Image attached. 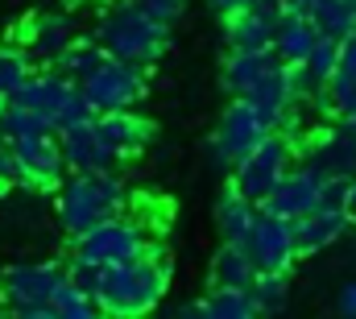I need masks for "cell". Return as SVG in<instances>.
I'll list each match as a JSON object with an SVG mask.
<instances>
[{"instance_id": "23", "label": "cell", "mask_w": 356, "mask_h": 319, "mask_svg": "<svg viewBox=\"0 0 356 319\" xmlns=\"http://www.w3.org/2000/svg\"><path fill=\"white\" fill-rule=\"evenodd\" d=\"M307 17L315 21V29H319L323 38L344 42V38L356 33V0H315Z\"/></svg>"}, {"instance_id": "27", "label": "cell", "mask_w": 356, "mask_h": 319, "mask_svg": "<svg viewBox=\"0 0 356 319\" xmlns=\"http://www.w3.org/2000/svg\"><path fill=\"white\" fill-rule=\"evenodd\" d=\"M33 133H54V129L33 108H21V104L4 100L0 104V141H17V137H33Z\"/></svg>"}, {"instance_id": "6", "label": "cell", "mask_w": 356, "mask_h": 319, "mask_svg": "<svg viewBox=\"0 0 356 319\" xmlns=\"http://www.w3.org/2000/svg\"><path fill=\"white\" fill-rule=\"evenodd\" d=\"M294 158H298V146L273 129L261 146H253L245 158L232 166V187L261 208L269 195H273V187L286 178V170L294 166Z\"/></svg>"}, {"instance_id": "28", "label": "cell", "mask_w": 356, "mask_h": 319, "mask_svg": "<svg viewBox=\"0 0 356 319\" xmlns=\"http://www.w3.org/2000/svg\"><path fill=\"white\" fill-rule=\"evenodd\" d=\"M95 316H99V303L67 274L54 290V319H95Z\"/></svg>"}, {"instance_id": "38", "label": "cell", "mask_w": 356, "mask_h": 319, "mask_svg": "<svg viewBox=\"0 0 356 319\" xmlns=\"http://www.w3.org/2000/svg\"><path fill=\"white\" fill-rule=\"evenodd\" d=\"M344 125H348V129H353V133H356V116H353V120H344Z\"/></svg>"}, {"instance_id": "16", "label": "cell", "mask_w": 356, "mask_h": 319, "mask_svg": "<svg viewBox=\"0 0 356 319\" xmlns=\"http://www.w3.org/2000/svg\"><path fill=\"white\" fill-rule=\"evenodd\" d=\"M95 125L104 133V141L112 146V154L120 162H133L145 154V146L154 141V120H145L137 108H120V112H95Z\"/></svg>"}, {"instance_id": "36", "label": "cell", "mask_w": 356, "mask_h": 319, "mask_svg": "<svg viewBox=\"0 0 356 319\" xmlns=\"http://www.w3.org/2000/svg\"><path fill=\"white\" fill-rule=\"evenodd\" d=\"M273 4H277V8H282V13H302V17H307V13H311V4H315V0H273Z\"/></svg>"}, {"instance_id": "34", "label": "cell", "mask_w": 356, "mask_h": 319, "mask_svg": "<svg viewBox=\"0 0 356 319\" xmlns=\"http://www.w3.org/2000/svg\"><path fill=\"white\" fill-rule=\"evenodd\" d=\"M220 17H232V13H245V8H261V4H273V0H207Z\"/></svg>"}, {"instance_id": "37", "label": "cell", "mask_w": 356, "mask_h": 319, "mask_svg": "<svg viewBox=\"0 0 356 319\" xmlns=\"http://www.w3.org/2000/svg\"><path fill=\"white\" fill-rule=\"evenodd\" d=\"M344 212H348V220L356 224V174L348 178V199H344Z\"/></svg>"}, {"instance_id": "3", "label": "cell", "mask_w": 356, "mask_h": 319, "mask_svg": "<svg viewBox=\"0 0 356 319\" xmlns=\"http://www.w3.org/2000/svg\"><path fill=\"white\" fill-rule=\"evenodd\" d=\"M129 203L133 195L116 170H71V178L58 182V224L71 237L129 212Z\"/></svg>"}, {"instance_id": "9", "label": "cell", "mask_w": 356, "mask_h": 319, "mask_svg": "<svg viewBox=\"0 0 356 319\" xmlns=\"http://www.w3.org/2000/svg\"><path fill=\"white\" fill-rule=\"evenodd\" d=\"M269 133H273V125H269L249 100L236 95V100L228 104V112L220 116L216 133H211V162L224 166V170H232L253 146H261Z\"/></svg>"}, {"instance_id": "19", "label": "cell", "mask_w": 356, "mask_h": 319, "mask_svg": "<svg viewBox=\"0 0 356 319\" xmlns=\"http://www.w3.org/2000/svg\"><path fill=\"white\" fill-rule=\"evenodd\" d=\"M315 42H319V29H315L311 17H302V13H282V17H277V29H273V54H277L286 67L302 63V59L311 54Z\"/></svg>"}, {"instance_id": "29", "label": "cell", "mask_w": 356, "mask_h": 319, "mask_svg": "<svg viewBox=\"0 0 356 319\" xmlns=\"http://www.w3.org/2000/svg\"><path fill=\"white\" fill-rule=\"evenodd\" d=\"M29 75H33L29 50L25 46H0V100H8Z\"/></svg>"}, {"instance_id": "10", "label": "cell", "mask_w": 356, "mask_h": 319, "mask_svg": "<svg viewBox=\"0 0 356 319\" xmlns=\"http://www.w3.org/2000/svg\"><path fill=\"white\" fill-rule=\"evenodd\" d=\"M245 253L253 257L257 270H290L298 261V244H294V220L269 212V208H257L249 233H245Z\"/></svg>"}, {"instance_id": "12", "label": "cell", "mask_w": 356, "mask_h": 319, "mask_svg": "<svg viewBox=\"0 0 356 319\" xmlns=\"http://www.w3.org/2000/svg\"><path fill=\"white\" fill-rule=\"evenodd\" d=\"M307 166H315L323 178H353L356 174V133L340 120L336 129H315L311 141L298 146Z\"/></svg>"}, {"instance_id": "8", "label": "cell", "mask_w": 356, "mask_h": 319, "mask_svg": "<svg viewBox=\"0 0 356 319\" xmlns=\"http://www.w3.org/2000/svg\"><path fill=\"white\" fill-rule=\"evenodd\" d=\"M154 237L145 228V220L120 212L104 224H95L88 233L75 237V261H91V265H116V261H129L137 257L141 249H149Z\"/></svg>"}, {"instance_id": "22", "label": "cell", "mask_w": 356, "mask_h": 319, "mask_svg": "<svg viewBox=\"0 0 356 319\" xmlns=\"http://www.w3.org/2000/svg\"><path fill=\"white\" fill-rule=\"evenodd\" d=\"M253 216H257V203H253V199H245L236 187H228V191L220 195V203H216V224H220V237L232 240V244H241V240H245L249 224H253Z\"/></svg>"}, {"instance_id": "33", "label": "cell", "mask_w": 356, "mask_h": 319, "mask_svg": "<svg viewBox=\"0 0 356 319\" xmlns=\"http://www.w3.org/2000/svg\"><path fill=\"white\" fill-rule=\"evenodd\" d=\"M17 182V158H13V146L0 141V191H8Z\"/></svg>"}, {"instance_id": "4", "label": "cell", "mask_w": 356, "mask_h": 319, "mask_svg": "<svg viewBox=\"0 0 356 319\" xmlns=\"http://www.w3.org/2000/svg\"><path fill=\"white\" fill-rule=\"evenodd\" d=\"M8 100L21 104V108H33L38 116H46V125H50L54 133L67 129V125H75V120H83V116H91L79 83L67 79V75L54 71V67H50V71H33Z\"/></svg>"}, {"instance_id": "39", "label": "cell", "mask_w": 356, "mask_h": 319, "mask_svg": "<svg viewBox=\"0 0 356 319\" xmlns=\"http://www.w3.org/2000/svg\"><path fill=\"white\" fill-rule=\"evenodd\" d=\"M0 104H4V100H0Z\"/></svg>"}, {"instance_id": "5", "label": "cell", "mask_w": 356, "mask_h": 319, "mask_svg": "<svg viewBox=\"0 0 356 319\" xmlns=\"http://www.w3.org/2000/svg\"><path fill=\"white\" fill-rule=\"evenodd\" d=\"M63 278H67V270L54 261L13 265L0 278V299L17 319H54V290Z\"/></svg>"}, {"instance_id": "11", "label": "cell", "mask_w": 356, "mask_h": 319, "mask_svg": "<svg viewBox=\"0 0 356 319\" xmlns=\"http://www.w3.org/2000/svg\"><path fill=\"white\" fill-rule=\"evenodd\" d=\"M13 158H17V182L29 191H58L67 162L58 150V133H33V137H17L8 141Z\"/></svg>"}, {"instance_id": "17", "label": "cell", "mask_w": 356, "mask_h": 319, "mask_svg": "<svg viewBox=\"0 0 356 319\" xmlns=\"http://www.w3.org/2000/svg\"><path fill=\"white\" fill-rule=\"evenodd\" d=\"M277 17H282L277 4H261V8H245V13L224 17V21H228V25H224L228 50H273Z\"/></svg>"}, {"instance_id": "24", "label": "cell", "mask_w": 356, "mask_h": 319, "mask_svg": "<svg viewBox=\"0 0 356 319\" xmlns=\"http://www.w3.org/2000/svg\"><path fill=\"white\" fill-rule=\"evenodd\" d=\"M249 295L257 303V316H282L290 303V270H257Z\"/></svg>"}, {"instance_id": "21", "label": "cell", "mask_w": 356, "mask_h": 319, "mask_svg": "<svg viewBox=\"0 0 356 319\" xmlns=\"http://www.w3.org/2000/svg\"><path fill=\"white\" fill-rule=\"evenodd\" d=\"M253 278H257V265L245 253V244L224 240L220 253H216V261H211V286H241V290H249Z\"/></svg>"}, {"instance_id": "18", "label": "cell", "mask_w": 356, "mask_h": 319, "mask_svg": "<svg viewBox=\"0 0 356 319\" xmlns=\"http://www.w3.org/2000/svg\"><path fill=\"white\" fill-rule=\"evenodd\" d=\"M348 228H353V220H348L344 208H315V212L298 216V220H294V244H298V257L336 244Z\"/></svg>"}, {"instance_id": "14", "label": "cell", "mask_w": 356, "mask_h": 319, "mask_svg": "<svg viewBox=\"0 0 356 319\" xmlns=\"http://www.w3.org/2000/svg\"><path fill=\"white\" fill-rule=\"evenodd\" d=\"M58 150H63L67 170H116V162H120L112 154V146L104 141V133L95 125V112L67 125V129H58Z\"/></svg>"}, {"instance_id": "2", "label": "cell", "mask_w": 356, "mask_h": 319, "mask_svg": "<svg viewBox=\"0 0 356 319\" xmlns=\"http://www.w3.org/2000/svg\"><path fill=\"white\" fill-rule=\"evenodd\" d=\"M91 38L104 46V54L124 59V63H137V67H145V71L170 50V25L154 21L137 0H112V4L95 17Z\"/></svg>"}, {"instance_id": "25", "label": "cell", "mask_w": 356, "mask_h": 319, "mask_svg": "<svg viewBox=\"0 0 356 319\" xmlns=\"http://www.w3.org/2000/svg\"><path fill=\"white\" fill-rule=\"evenodd\" d=\"M104 59H108V54H104V46H99L95 38H75V42H71V46H67V50H63L50 67H54V71H63L67 79L79 83V79H88V75L99 67V63H104Z\"/></svg>"}, {"instance_id": "30", "label": "cell", "mask_w": 356, "mask_h": 319, "mask_svg": "<svg viewBox=\"0 0 356 319\" xmlns=\"http://www.w3.org/2000/svg\"><path fill=\"white\" fill-rule=\"evenodd\" d=\"M336 63H340V42L319 33V42H315V46H311V54L302 59V67L311 71V79H319L323 87H327V79L336 75Z\"/></svg>"}, {"instance_id": "15", "label": "cell", "mask_w": 356, "mask_h": 319, "mask_svg": "<svg viewBox=\"0 0 356 319\" xmlns=\"http://www.w3.org/2000/svg\"><path fill=\"white\" fill-rule=\"evenodd\" d=\"M75 38H79V21L71 13H38L21 29V46L29 50L33 63H54Z\"/></svg>"}, {"instance_id": "35", "label": "cell", "mask_w": 356, "mask_h": 319, "mask_svg": "<svg viewBox=\"0 0 356 319\" xmlns=\"http://www.w3.org/2000/svg\"><path fill=\"white\" fill-rule=\"evenodd\" d=\"M336 307H340V316L356 319V282H344V286H340V299H336Z\"/></svg>"}, {"instance_id": "1", "label": "cell", "mask_w": 356, "mask_h": 319, "mask_svg": "<svg viewBox=\"0 0 356 319\" xmlns=\"http://www.w3.org/2000/svg\"><path fill=\"white\" fill-rule=\"evenodd\" d=\"M166 290H170V253L162 244H149L129 261L99 265L95 303H99V316L133 319L154 311L166 299Z\"/></svg>"}, {"instance_id": "20", "label": "cell", "mask_w": 356, "mask_h": 319, "mask_svg": "<svg viewBox=\"0 0 356 319\" xmlns=\"http://www.w3.org/2000/svg\"><path fill=\"white\" fill-rule=\"evenodd\" d=\"M241 100H249V104H253V108L266 116L269 125H277V120H282V112L294 104V95H290V67H286V63L269 67L266 75L253 83V87H249Z\"/></svg>"}, {"instance_id": "32", "label": "cell", "mask_w": 356, "mask_h": 319, "mask_svg": "<svg viewBox=\"0 0 356 319\" xmlns=\"http://www.w3.org/2000/svg\"><path fill=\"white\" fill-rule=\"evenodd\" d=\"M336 75H344V79L356 83V33L340 42V63H336Z\"/></svg>"}, {"instance_id": "7", "label": "cell", "mask_w": 356, "mask_h": 319, "mask_svg": "<svg viewBox=\"0 0 356 319\" xmlns=\"http://www.w3.org/2000/svg\"><path fill=\"white\" fill-rule=\"evenodd\" d=\"M79 91H83L91 112H120V108H137L145 100L149 75H145V67L108 54L88 79H79Z\"/></svg>"}, {"instance_id": "31", "label": "cell", "mask_w": 356, "mask_h": 319, "mask_svg": "<svg viewBox=\"0 0 356 319\" xmlns=\"http://www.w3.org/2000/svg\"><path fill=\"white\" fill-rule=\"evenodd\" d=\"M154 21H162V25H175L178 17L186 13V0H137Z\"/></svg>"}, {"instance_id": "26", "label": "cell", "mask_w": 356, "mask_h": 319, "mask_svg": "<svg viewBox=\"0 0 356 319\" xmlns=\"http://www.w3.org/2000/svg\"><path fill=\"white\" fill-rule=\"evenodd\" d=\"M199 311L207 319H253L257 316V303H253V295L241 290V286H216V290L199 303Z\"/></svg>"}, {"instance_id": "13", "label": "cell", "mask_w": 356, "mask_h": 319, "mask_svg": "<svg viewBox=\"0 0 356 319\" xmlns=\"http://www.w3.org/2000/svg\"><path fill=\"white\" fill-rule=\"evenodd\" d=\"M323 187H327V178H323L315 166L298 162V166L286 170V178L273 187V195H269L261 208L277 212V216H286V220H298V216L323 208Z\"/></svg>"}]
</instances>
